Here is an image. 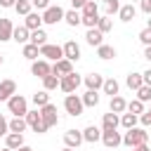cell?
I'll list each match as a JSON object with an SVG mask.
<instances>
[{
	"label": "cell",
	"instance_id": "6da1fadb",
	"mask_svg": "<svg viewBox=\"0 0 151 151\" xmlns=\"http://www.w3.org/2000/svg\"><path fill=\"white\" fill-rule=\"evenodd\" d=\"M123 144L134 149V146H142V144H149V132L144 127H132L123 134Z\"/></svg>",
	"mask_w": 151,
	"mask_h": 151
},
{
	"label": "cell",
	"instance_id": "7a4b0ae2",
	"mask_svg": "<svg viewBox=\"0 0 151 151\" xmlns=\"http://www.w3.org/2000/svg\"><path fill=\"white\" fill-rule=\"evenodd\" d=\"M7 109H9V113H14L17 118H24V116L28 113V101H26V97H21V94H12V97L7 99Z\"/></svg>",
	"mask_w": 151,
	"mask_h": 151
},
{
	"label": "cell",
	"instance_id": "3957f363",
	"mask_svg": "<svg viewBox=\"0 0 151 151\" xmlns=\"http://www.w3.org/2000/svg\"><path fill=\"white\" fill-rule=\"evenodd\" d=\"M64 109H66L68 116L76 118V116H83V109H85V106H83V99H80L78 94H66V97H64Z\"/></svg>",
	"mask_w": 151,
	"mask_h": 151
},
{
	"label": "cell",
	"instance_id": "277c9868",
	"mask_svg": "<svg viewBox=\"0 0 151 151\" xmlns=\"http://www.w3.org/2000/svg\"><path fill=\"white\" fill-rule=\"evenodd\" d=\"M83 83V78L78 76V73H68V76H64V78H59V90L61 92H66V94H73L76 90H78V85Z\"/></svg>",
	"mask_w": 151,
	"mask_h": 151
},
{
	"label": "cell",
	"instance_id": "5b68a950",
	"mask_svg": "<svg viewBox=\"0 0 151 151\" xmlns=\"http://www.w3.org/2000/svg\"><path fill=\"white\" fill-rule=\"evenodd\" d=\"M40 57H42L45 61H59V59H64V50H61V45H50V42H45V45L40 47Z\"/></svg>",
	"mask_w": 151,
	"mask_h": 151
},
{
	"label": "cell",
	"instance_id": "8992f818",
	"mask_svg": "<svg viewBox=\"0 0 151 151\" xmlns=\"http://www.w3.org/2000/svg\"><path fill=\"white\" fill-rule=\"evenodd\" d=\"M38 111H40V118H42V123H45L47 130L59 123V116H57V106H54V104H45V106L38 109Z\"/></svg>",
	"mask_w": 151,
	"mask_h": 151
},
{
	"label": "cell",
	"instance_id": "52a82bcc",
	"mask_svg": "<svg viewBox=\"0 0 151 151\" xmlns=\"http://www.w3.org/2000/svg\"><path fill=\"white\" fill-rule=\"evenodd\" d=\"M24 120H26V125H28L33 132H38V134H45V132H47V127H45V123H42V118H40V111H28V113L24 116Z\"/></svg>",
	"mask_w": 151,
	"mask_h": 151
},
{
	"label": "cell",
	"instance_id": "ba28073f",
	"mask_svg": "<svg viewBox=\"0 0 151 151\" xmlns=\"http://www.w3.org/2000/svg\"><path fill=\"white\" fill-rule=\"evenodd\" d=\"M99 142H104V146H106V149H116V146H120V144H123V134H120L118 130H104Z\"/></svg>",
	"mask_w": 151,
	"mask_h": 151
},
{
	"label": "cell",
	"instance_id": "9c48e42d",
	"mask_svg": "<svg viewBox=\"0 0 151 151\" xmlns=\"http://www.w3.org/2000/svg\"><path fill=\"white\" fill-rule=\"evenodd\" d=\"M40 17H42V24H57V21L64 19V9H61L59 5H50Z\"/></svg>",
	"mask_w": 151,
	"mask_h": 151
},
{
	"label": "cell",
	"instance_id": "30bf717a",
	"mask_svg": "<svg viewBox=\"0 0 151 151\" xmlns=\"http://www.w3.org/2000/svg\"><path fill=\"white\" fill-rule=\"evenodd\" d=\"M61 50H64V59H68V61H78L80 59V45L76 40H66L61 45Z\"/></svg>",
	"mask_w": 151,
	"mask_h": 151
},
{
	"label": "cell",
	"instance_id": "8fae6325",
	"mask_svg": "<svg viewBox=\"0 0 151 151\" xmlns=\"http://www.w3.org/2000/svg\"><path fill=\"white\" fill-rule=\"evenodd\" d=\"M31 73H33V76H38V78L42 80L45 76H50V73H52V64H50V61H45V59H35V61L31 64Z\"/></svg>",
	"mask_w": 151,
	"mask_h": 151
},
{
	"label": "cell",
	"instance_id": "7c38bea8",
	"mask_svg": "<svg viewBox=\"0 0 151 151\" xmlns=\"http://www.w3.org/2000/svg\"><path fill=\"white\" fill-rule=\"evenodd\" d=\"M52 73L59 76V78L73 73V61H68V59H59V61H54V64H52Z\"/></svg>",
	"mask_w": 151,
	"mask_h": 151
},
{
	"label": "cell",
	"instance_id": "4fadbf2b",
	"mask_svg": "<svg viewBox=\"0 0 151 151\" xmlns=\"http://www.w3.org/2000/svg\"><path fill=\"white\" fill-rule=\"evenodd\" d=\"M83 83H85V87H87V90L99 92V90H101V85H104V76H101V73H87V76L83 78Z\"/></svg>",
	"mask_w": 151,
	"mask_h": 151
},
{
	"label": "cell",
	"instance_id": "5bb4252c",
	"mask_svg": "<svg viewBox=\"0 0 151 151\" xmlns=\"http://www.w3.org/2000/svg\"><path fill=\"white\" fill-rule=\"evenodd\" d=\"M64 144H66L68 149H78V146L83 144V132H78V130H66V132H64Z\"/></svg>",
	"mask_w": 151,
	"mask_h": 151
},
{
	"label": "cell",
	"instance_id": "9a60e30c",
	"mask_svg": "<svg viewBox=\"0 0 151 151\" xmlns=\"http://www.w3.org/2000/svg\"><path fill=\"white\" fill-rule=\"evenodd\" d=\"M118 125H120V118H118V113H104V118H101V132L104 130H118Z\"/></svg>",
	"mask_w": 151,
	"mask_h": 151
},
{
	"label": "cell",
	"instance_id": "2e32d148",
	"mask_svg": "<svg viewBox=\"0 0 151 151\" xmlns=\"http://www.w3.org/2000/svg\"><path fill=\"white\" fill-rule=\"evenodd\" d=\"M12 94H17V83L14 80H2L0 83V101H7Z\"/></svg>",
	"mask_w": 151,
	"mask_h": 151
},
{
	"label": "cell",
	"instance_id": "e0dca14e",
	"mask_svg": "<svg viewBox=\"0 0 151 151\" xmlns=\"http://www.w3.org/2000/svg\"><path fill=\"white\" fill-rule=\"evenodd\" d=\"M24 26L33 33V31H38L40 26H42V17L38 14V12H31V14H26V19H24Z\"/></svg>",
	"mask_w": 151,
	"mask_h": 151
},
{
	"label": "cell",
	"instance_id": "ac0fdd59",
	"mask_svg": "<svg viewBox=\"0 0 151 151\" xmlns=\"http://www.w3.org/2000/svg\"><path fill=\"white\" fill-rule=\"evenodd\" d=\"M85 40H87V45L99 47V45H104V33H101V31H97V28H87Z\"/></svg>",
	"mask_w": 151,
	"mask_h": 151
},
{
	"label": "cell",
	"instance_id": "d6986e66",
	"mask_svg": "<svg viewBox=\"0 0 151 151\" xmlns=\"http://www.w3.org/2000/svg\"><path fill=\"white\" fill-rule=\"evenodd\" d=\"M99 139H101V130H99L97 125H87V127L83 130V142L94 144V142H99Z\"/></svg>",
	"mask_w": 151,
	"mask_h": 151
},
{
	"label": "cell",
	"instance_id": "ffe728a7",
	"mask_svg": "<svg viewBox=\"0 0 151 151\" xmlns=\"http://www.w3.org/2000/svg\"><path fill=\"white\" fill-rule=\"evenodd\" d=\"M12 40H17V42L26 45V42L31 40V31H28L26 26H14V31H12Z\"/></svg>",
	"mask_w": 151,
	"mask_h": 151
},
{
	"label": "cell",
	"instance_id": "44dd1931",
	"mask_svg": "<svg viewBox=\"0 0 151 151\" xmlns=\"http://www.w3.org/2000/svg\"><path fill=\"white\" fill-rule=\"evenodd\" d=\"M5 146L7 149H21L24 146V134H17V132H9L7 137H5Z\"/></svg>",
	"mask_w": 151,
	"mask_h": 151
},
{
	"label": "cell",
	"instance_id": "7402d4cb",
	"mask_svg": "<svg viewBox=\"0 0 151 151\" xmlns=\"http://www.w3.org/2000/svg\"><path fill=\"white\" fill-rule=\"evenodd\" d=\"M12 31H14L12 21H9V19H0V42L12 40Z\"/></svg>",
	"mask_w": 151,
	"mask_h": 151
},
{
	"label": "cell",
	"instance_id": "603a6c76",
	"mask_svg": "<svg viewBox=\"0 0 151 151\" xmlns=\"http://www.w3.org/2000/svg\"><path fill=\"white\" fill-rule=\"evenodd\" d=\"M134 14H137V9H134V5H120V9H118V17H120V21H134Z\"/></svg>",
	"mask_w": 151,
	"mask_h": 151
},
{
	"label": "cell",
	"instance_id": "cb8c5ba5",
	"mask_svg": "<svg viewBox=\"0 0 151 151\" xmlns=\"http://www.w3.org/2000/svg\"><path fill=\"white\" fill-rule=\"evenodd\" d=\"M101 92L109 94V97H116V94H118V80H116V78H104Z\"/></svg>",
	"mask_w": 151,
	"mask_h": 151
},
{
	"label": "cell",
	"instance_id": "d4e9b609",
	"mask_svg": "<svg viewBox=\"0 0 151 151\" xmlns=\"http://www.w3.org/2000/svg\"><path fill=\"white\" fill-rule=\"evenodd\" d=\"M125 111H127V101L120 94L111 97V113H125Z\"/></svg>",
	"mask_w": 151,
	"mask_h": 151
},
{
	"label": "cell",
	"instance_id": "484cf974",
	"mask_svg": "<svg viewBox=\"0 0 151 151\" xmlns=\"http://www.w3.org/2000/svg\"><path fill=\"white\" fill-rule=\"evenodd\" d=\"M80 17H99V7L94 0H87L83 7H80Z\"/></svg>",
	"mask_w": 151,
	"mask_h": 151
},
{
	"label": "cell",
	"instance_id": "4316f807",
	"mask_svg": "<svg viewBox=\"0 0 151 151\" xmlns=\"http://www.w3.org/2000/svg\"><path fill=\"white\" fill-rule=\"evenodd\" d=\"M125 83H127V87H130V90H134V92H137V90L144 85V80H142V73H134V71H132V73H127Z\"/></svg>",
	"mask_w": 151,
	"mask_h": 151
},
{
	"label": "cell",
	"instance_id": "83f0119b",
	"mask_svg": "<svg viewBox=\"0 0 151 151\" xmlns=\"http://www.w3.org/2000/svg\"><path fill=\"white\" fill-rule=\"evenodd\" d=\"M31 45H35V47H42L45 42H47V33L42 31V28H38V31H33L31 33V40H28Z\"/></svg>",
	"mask_w": 151,
	"mask_h": 151
},
{
	"label": "cell",
	"instance_id": "f1b7e54d",
	"mask_svg": "<svg viewBox=\"0 0 151 151\" xmlns=\"http://www.w3.org/2000/svg\"><path fill=\"white\" fill-rule=\"evenodd\" d=\"M137 123H139V116H134V113H123V116H120V125H123L125 130L137 127Z\"/></svg>",
	"mask_w": 151,
	"mask_h": 151
},
{
	"label": "cell",
	"instance_id": "f546056e",
	"mask_svg": "<svg viewBox=\"0 0 151 151\" xmlns=\"http://www.w3.org/2000/svg\"><path fill=\"white\" fill-rule=\"evenodd\" d=\"M57 87H59V76L50 73V76H45V78H42V90H45V92H50V90H57Z\"/></svg>",
	"mask_w": 151,
	"mask_h": 151
},
{
	"label": "cell",
	"instance_id": "4dcf8cb0",
	"mask_svg": "<svg viewBox=\"0 0 151 151\" xmlns=\"http://www.w3.org/2000/svg\"><path fill=\"white\" fill-rule=\"evenodd\" d=\"M80 99H83V106H97V104H99V92L87 90V92H85Z\"/></svg>",
	"mask_w": 151,
	"mask_h": 151
},
{
	"label": "cell",
	"instance_id": "1f68e13d",
	"mask_svg": "<svg viewBox=\"0 0 151 151\" xmlns=\"http://www.w3.org/2000/svg\"><path fill=\"white\" fill-rule=\"evenodd\" d=\"M26 127H28V125H26V120H24V118H17V116H14V118L9 120V132L24 134V130H26Z\"/></svg>",
	"mask_w": 151,
	"mask_h": 151
},
{
	"label": "cell",
	"instance_id": "d6a6232c",
	"mask_svg": "<svg viewBox=\"0 0 151 151\" xmlns=\"http://www.w3.org/2000/svg\"><path fill=\"white\" fill-rule=\"evenodd\" d=\"M24 57H26L28 61H35V59L40 57V47H35V45L26 42V45H24Z\"/></svg>",
	"mask_w": 151,
	"mask_h": 151
},
{
	"label": "cell",
	"instance_id": "836d02e7",
	"mask_svg": "<svg viewBox=\"0 0 151 151\" xmlns=\"http://www.w3.org/2000/svg\"><path fill=\"white\" fill-rule=\"evenodd\" d=\"M97 57H99V59H113V57H116V47H111V45H99V47H97Z\"/></svg>",
	"mask_w": 151,
	"mask_h": 151
},
{
	"label": "cell",
	"instance_id": "e575fe53",
	"mask_svg": "<svg viewBox=\"0 0 151 151\" xmlns=\"http://www.w3.org/2000/svg\"><path fill=\"white\" fill-rule=\"evenodd\" d=\"M14 9H17V14L26 17V14H31V12H33V5H31V0H17Z\"/></svg>",
	"mask_w": 151,
	"mask_h": 151
},
{
	"label": "cell",
	"instance_id": "d590c367",
	"mask_svg": "<svg viewBox=\"0 0 151 151\" xmlns=\"http://www.w3.org/2000/svg\"><path fill=\"white\" fill-rule=\"evenodd\" d=\"M64 21H66L68 26H78V24H80V12H78V9H68V12H64Z\"/></svg>",
	"mask_w": 151,
	"mask_h": 151
},
{
	"label": "cell",
	"instance_id": "8d00e7d4",
	"mask_svg": "<svg viewBox=\"0 0 151 151\" xmlns=\"http://www.w3.org/2000/svg\"><path fill=\"white\" fill-rule=\"evenodd\" d=\"M113 28V21H111V17H99V21H97V31H101V33H109Z\"/></svg>",
	"mask_w": 151,
	"mask_h": 151
},
{
	"label": "cell",
	"instance_id": "74e56055",
	"mask_svg": "<svg viewBox=\"0 0 151 151\" xmlns=\"http://www.w3.org/2000/svg\"><path fill=\"white\" fill-rule=\"evenodd\" d=\"M33 104H35L38 109H42L45 104H50V94H47L45 90H40V92H35V94H33Z\"/></svg>",
	"mask_w": 151,
	"mask_h": 151
},
{
	"label": "cell",
	"instance_id": "f35d334b",
	"mask_svg": "<svg viewBox=\"0 0 151 151\" xmlns=\"http://www.w3.org/2000/svg\"><path fill=\"white\" fill-rule=\"evenodd\" d=\"M127 113L142 116V113H144V101H139V99H132V101H127Z\"/></svg>",
	"mask_w": 151,
	"mask_h": 151
},
{
	"label": "cell",
	"instance_id": "ab89813d",
	"mask_svg": "<svg viewBox=\"0 0 151 151\" xmlns=\"http://www.w3.org/2000/svg\"><path fill=\"white\" fill-rule=\"evenodd\" d=\"M118 9H120V0H104V12H106V17L116 14Z\"/></svg>",
	"mask_w": 151,
	"mask_h": 151
},
{
	"label": "cell",
	"instance_id": "60d3db41",
	"mask_svg": "<svg viewBox=\"0 0 151 151\" xmlns=\"http://www.w3.org/2000/svg\"><path fill=\"white\" fill-rule=\"evenodd\" d=\"M137 99H139V101H144V104H146V101H151V87H149V85H142V87L137 90Z\"/></svg>",
	"mask_w": 151,
	"mask_h": 151
},
{
	"label": "cell",
	"instance_id": "b9f144b4",
	"mask_svg": "<svg viewBox=\"0 0 151 151\" xmlns=\"http://www.w3.org/2000/svg\"><path fill=\"white\" fill-rule=\"evenodd\" d=\"M137 38H139V42H142L144 47H149V45H151V28H149V26H146V28H142Z\"/></svg>",
	"mask_w": 151,
	"mask_h": 151
},
{
	"label": "cell",
	"instance_id": "7bdbcfd3",
	"mask_svg": "<svg viewBox=\"0 0 151 151\" xmlns=\"http://www.w3.org/2000/svg\"><path fill=\"white\" fill-rule=\"evenodd\" d=\"M97 21L99 17H80V24H85L87 28H97Z\"/></svg>",
	"mask_w": 151,
	"mask_h": 151
},
{
	"label": "cell",
	"instance_id": "ee69618b",
	"mask_svg": "<svg viewBox=\"0 0 151 151\" xmlns=\"http://www.w3.org/2000/svg\"><path fill=\"white\" fill-rule=\"evenodd\" d=\"M139 123H142L144 127H149V125H151V101H149V111H144V113L139 116Z\"/></svg>",
	"mask_w": 151,
	"mask_h": 151
},
{
	"label": "cell",
	"instance_id": "f6af8a7d",
	"mask_svg": "<svg viewBox=\"0 0 151 151\" xmlns=\"http://www.w3.org/2000/svg\"><path fill=\"white\" fill-rule=\"evenodd\" d=\"M9 134V123L5 120V116L0 113V137H7Z\"/></svg>",
	"mask_w": 151,
	"mask_h": 151
},
{
	"label": "cell",
	"instance_id": "bcb514c9",
	"mask_svg": "<svg viewBox=\"0 0 151 151\" xmlns=\"http://www.w3.org/2000/svg\"><path fill=\"white\" fill-rule=\"evenodd\" d=\"M31 5H33L35 9H42V12H45V9L50 7V0H31Z\"/></svg>",
	"mask_w": 151,
	"mask_h": 151
},
{
	"label": "cell",
	"instance_id": "7dc6e473",
	"mask_svg": "<svg viewBox=\"0 0 151 151\" xmlns=\"http://www.w3.org/2000/svg\"><path fill=\"white\" fill-rule=\"evenodd\" d=\"M142 80H144V85H149V87H151V68L142 73Z\"/></svg>",
	"mask_w": 151,
	"mask_h": 151
},
{
	"label": "cell",
	"instance_id": "c3c4849f",
	"mask_svg": "<svg viewBox=\"0 0 151 151\" xmlns=\"http://www.w3.org/2000/svg\"><path fill=\"white\" fill-rule=\"evenodd\" d=\"M142 12H146V14H151V0H142Z\"/></svg>",
	"mask_w": 151,
	"mask_h": 151
},
{
	"label": "cell",
	"instance_id": "681fc988",
	"mask_svg": "<svg viewBox=\"0 0 151 151\" xmlns=\"http://www.w3.org/2000/svg\"><path fill=\"white\" fill-rule=\"evenodd\" d=\"M17 0H0V7H14Z\"/></svg>",
	"mask_w": 151,
	"mask_h": 151
},
{
	"label": "cell",
	"instance_id": "f907efd6",
	"mask_svg": "<svg viewBox=\"0 0 151 151\" xmlns=\"http://www.w3.org/2000/svg\"><path fill=\"white\" fill-rule=\"evenodd\" d=\"M71 2H73V9H80V7H83L87 0H71Z\"/></svg>",
	"mask_w": 151,
	"mask_h": 151
},
{
	"label": "cell",
	"instance_id": "816d5d0a",
	"mask_svg": "<svg viewBox=\"0 0 151 151\" xmlns=\"http://www.w3.org/2000/svg\"><path fill=\"white\" fill-rule=\"evenodd\" d=\"M132 151H151V146H149V144H142V146H134Z\"/></svg>",
	"mask_w": 151,
	"mask_h": 151
},
{
	"label": "cell",
	"instance_id": "f5cc1de1",
	"mask_svg": "<svg viewBox=\"0 0 151 151\" xmlns=\"http://www.w3.org/2000/svg\"><path fill=\"white\" fill-rule=\"evenodd\" d=\"M144 57L151 61V45H149V47H144Z\"/></svg>",
	"mask_w": 151,
	"mask_h": 151
},
{
	"label": "cell",
	"instance_id": "db71d44e",
	"mask_svg": "<svg viewBox=\"0 0 151 151\" xmlns=\"http://www.w3.org/2000/svg\"><path fill=\"white\" fill-rule=\"evenodd\" d=\"M17 151H33V149H31V146H26V144H24V146H21V149H17Z\"/></svg>",
	"mask_w": 151,
	"mask_h": 151
},
{
	"label": "cell",
	"instance_id": "11a10c76",
	"mask_svg": "<svg viewBox=\"0 0 151 151\" xmlns=\"http://www.w3.org/2000/svg\"><path fill=\"white\" fill-rule=\"evenodd\" d=\"M61 151H76V149H68V146H64V149H61Z\"/></svg>",
	"mask_w": 151,
	"mask_h": 151
},
{
	"label": "cell",
	"instance_id": "9f6ffc18",
	"mask_svg": "<svg viewBox=\"0 0 151 151\" xmlns=\"http://www.w3.org/2000/svg\"><path fill=\"white\" fill-rule=\"evenodd\" d=\"M0 151H14V149H7V146H5V149H0Z\"/></svg>",
	"mask_w": 151,
	"mask_h": 151
},
{
	"label": "cell",
	"instance_id": "6f0895ef",
	"mask_svg": "<svg viewBox=\"0 0 151 151\" xmlns=\"http://www.w3.org/2000/svg\"><path fill=\"white\" fill-rule=\"evenodd\" d=\"M149 28H151V19H149Z\"/></svg>",
	"mask_w": 151,
	"mask_h": 151
},
{
	"label": "cell",
	"instance_id": "680465c9",
	"mask_svg": "<svg viewBox=\"0 0 151 151\" xmlns=\"http://www.w3.org/2000/svg\"><path fill=\"white\" fill-rule=\"evenodd\" d=\"M0 66H2V57H0Z\"/></svg>",
	"mask_w": 151,
	"mask_h": 151
},
{
	"label": "cell",
	"instance_id": "91938a15",
	"mask_svg": "<svg viewBox=\"0 0 151 151\" xmlns=\"http://www.w3.org/2000/svg\"><path fill=\"white\" fill-rule=\"evenodd\" d=\"M109 151H113V149H109Z\"/></svg>",
	"mask_w": 151,
	"mask_h": 151
}]
</instances>
